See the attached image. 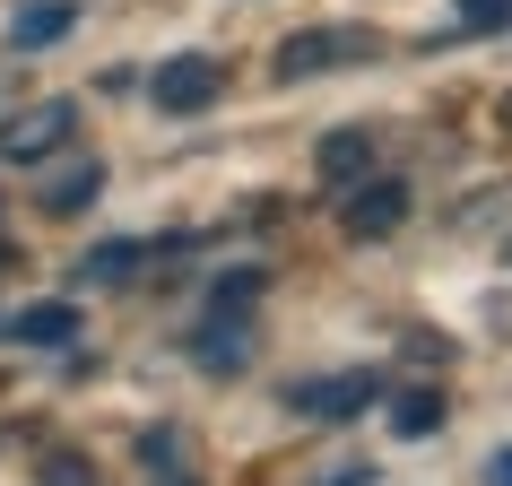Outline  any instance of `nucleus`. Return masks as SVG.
Here are the masks:
<instances>
[{
    "label": "nucleus",
    "instance_id": "nucleus-1",
    "mask_svg": "<svg viewBox=\"0 0 512 486\" xmlns=\"http://www.w3.org/2000/svg\"><path fill=\"white\" fill-rule=\"evenodd\" d=\"M252 304H261V270H226L209 287V313H200V339H191V356H200V365H209V374H235L243 365V313H252Z\"/></svg>",
    "mask_w": 512,
    "mask_h": 486
},
{
    "label": "nucleus",
    "instance_id": "nucleus-2",
    "mask_svg": "<svg viewBox=\"0 0 512 486\" xmlns=\"http://www.w3.org/2000/svg\"><path fill=\"white\" fill-rule=\"evenodd\" d=\"M365 61H382V35L374 27H304L278 44V79H322V70H365Z\"/></svg>",
    "mask_w": 512,
    "mask_h": 486
},
{
    "label": "nucleus",
    "instance_id": "nucleus-3",
    "mask_svg": "<svg viewBox=\"0 0 512 486\" xmlns=\"http://www.w3.org/2000/svg\"><path fill=\"white\" fill-rule=\"evenodd\" d=\"M79 139V105H27V113H9L0 122V165H44L53 148H70Z\"/></svg>",
    "mask_w": 512,
    "mask_h": 486
},
{
    "label": "nucleus",
    "instance_id": "nucleus-4",
    "mask_svg": "<svg viewBox=\"0 0 512 486\" xmlns=\"http://www.w3.org/2000/svg\"><path fill=\"white\" fill-rule=\"evenodd\" d=\"M400 217H408V183H400V174H365V183H348V191H339V226H348L356 243L391 235Z\"/></svg>",
    "mask_w": 512,
    "mask_h": 486
},
{
    "label": "nucleus",
    "instance_id": "nucleus-5",
    "mask_svg": "<svg viewBox=\"0 0 512 486\" xmlns=\"http://www.w3.org/2000/svg\"><path fill=\"white\" fill-rule=\"evenodd\" d=\"M148 96H157V113H200V105H217V96H226V61L174 53L157 79H148Z\"/></svg>",
    "mask_w": 512,
    "mask_h": 486
},
{
    "label": "nucleus",
    "instance_id": "nucleus-6",
    "mask_svg": "<svg viewBox=\"0 0 512 486\" xmlns=\"http://www.w3.org/2000/svg\"><path fill=\"white\" fill-rule=\"evenodd\" d=\"M382 391V374H365V365H348V374H322V382H296L287 400L304 408V417H365Z\"/></svg>",
    "mask_w": 512,
    "mask_h": 486
},
{
    "label": "nucleus",
    "instance_id": "nucleus-7",
    "mask_svg": "<svg viewBox=\"0 0 512 486\" xmlns=\"http://www.w3.org/2000/svg\"><path fill=\"white\" fill-rule=\"evenodd\" d=\"M70 27H79V0H27V9L9 18V53H18V61H27V53H53Z\"/></svg>",
    "mask_w": 512,
    "mask_h": 486
},
{
    "label": "nucleus",
    "instance_id": "nucleus-8",
    "mask_svg": "<svg viewBox=\"0 0 512 486\" xmlns=\"http://www.w3.org/2000/svg\"><path fill=\"white\" fill-rule=\"evenodd\" d=\"M96 191H105V165H96V157H70V165L44 174L35 200H44V217H79V209H96Z\"/></svg>",
    "mask_w": 512,
    "mask_h": 486
},
{
    "label": "nucleus",
    "instance_id": "nucleus-9",
    "mask_svg": "<svg viewBox=\"0 0 512 486\" xmlns=\"http://www.w3.org/2000/svg\"><path fill=\"white\" fill-rule=\"evenodd\" d=\"M313 165H322L330 191H348V183H365V174H374V139H365V131H330L322 148H313Z\"/></svg>",
    "mask_w": 512,
    "mask_h": 486
},
{
    "label": "nucleus",
    "instance_id": "nucleus-10",
    "mask_svg": "<svg viewBox=\"0 0 512 486\" xmlns=\"http://www.w3.org/2000/svg\"><path fill=\"white\" fill-rule=\"evenodd\" d=\"M9 339H18V348H70V339H79V313H70V304H27V313L9 322Z\"/></svg>",
    "mask_w": 512,
    "mask_h": 486
},
{
    "label": "nucleus",
    "instance_id": "nucleus-11",
    "mask_svg": "<svg viewBox=\"0 0 512 486\" xmlns=\"http://www.w3.org/2000/svg\"><path fill=\"white\" fill-rule=\"evenodd\" d=\"M443 417H452V408H443V391H426V382H408V391H391V434H443Z\"/></svg>",
    "mask_w": 512,
    "mask_h": 486
},
{
    "label": "nucleus",
    "instance_id": "nucleus-12",
    "mask_svg": "<svg viewBox=\"0 0 512 486\" xmlns=\"http://www.w3.org/2000/svg\"><path fill=\"white\" fill-rule=\"evenodd\" d=\"M139 270H148V243H96L79 278H96V287H122V278H139Z\"/></svg>",
    "mask_w": 512,
    "mask_h": 486
},
{
    "label": "nucleus",
    "instance_id": "nucleus-13",
    "mask_svg": "<svg viewBox=\"0 0 512 486\" xmlns=\"http://www.w3.org/2000/svg\"><path fill=\"white\" fill-rule=\"evenodd\" d=\"M35 486H96V469H87L79 452H44V469H35Z\"/></svg>",
    "mask_w": 512,
    "mask_h": 486
},
{
    "label": "nucleus",
    "instance_id": "nucleus-14",
    "mask_svg": "<svg viewBox=\"0 0 512 486\" xmlns=\"http://www.w3.org/2000/svg\"><path fill=\"white\" fill-rule=\"evenodd\" d=\"M460 9V27L469 35H495V27H512V0H452Z\"/></svg>",
    "mask_w": 512,
    "mask_h": 486
},
{
    "label": "nucleus",
    "instance_id": "nucleus-15",
    "mask_svg": "<svg viewBox=\"0 0 512 486\" xmlns=\"http://www.w3.org/2000/svg\"><path fill=\"white\" fill-rule=\"evenodd\" d=\"M486 486H512V443H504L495 460H486Z\"/></svg>",
    "mask_w": 512,
    "mask_h": 486
},
{
    "label": "nucleus",
    "instance_id": "nucleus-16",
    "mask_svg": "<svg viewBox=\"0 0 512 486\" xmlns=\"http://www.w3.org/2000/svg\"><path fill=\"white\" fill-rule=\"evenodd\" d=\"M313 486H365V469H322Z\"/></svg>",
    "mask_w": 512,
    "mask_h": 486
},
{
    "label": "nucleus",
    "instance_id": "nucleus-17",
    "mask_svg": "<svg viewBox=\"0 0 512 486\" xmlns=\"http://www.w3.org/2000/svg\"><path fill=\"white\" fill-rule=\"evenodd\" d=\"M495 122H504V131H512V87H504V105H495Z\"/></svg>",
    "mask_w": 512,
    "mask_h": 486
},
{
    "label": "nucleus",
    "instance_id": "nucleus-18",
    "mask_svg": "<svg viewBox=\"0 0 512 486\" xmlns=\"http://www.w3.org/2000/svg\"><path fill=\"white\" fill-rule=\"evenodd\" d=\"M0 105H9V61H0Z\"/></svg>",
    "mask_w": 512,
    "mask_h": 486
},
{
    "label": "nucleus",
    "instance_id": "nucleus-19",
    "mask_svg": "<svg viewBox=\"0 0 512 486\" xmlns=\"http://www.w3.org/2000/svg\"><path fill=\"white\" fill-rule=\"evenodd\" d=\"M0 270H9V243H0Z\"/></svg>",
    "mask_w": 512,
    "mask_h": 486
}]
</instances>
